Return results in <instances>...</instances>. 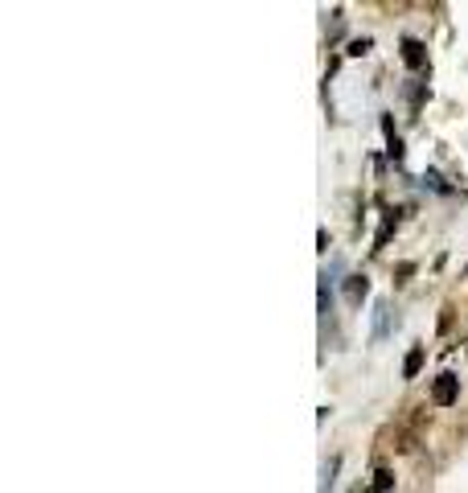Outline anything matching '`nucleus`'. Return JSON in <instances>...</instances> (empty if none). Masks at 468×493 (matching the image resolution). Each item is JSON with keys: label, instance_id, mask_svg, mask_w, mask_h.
Listing matches in <instances>:
<instances>
[{"label": "nucleus", "instance_id": "1", "mask_svg": "<svg viewBox=\"0 0 468 493\" xmlns=\"http://www.w3.org/2000/svg\"><path fill=\"white\" fill-rule=\"evenodd\" d=\"M456 395H460V378H456V375H440V378H436V387H431V399L440 403V407L456 403Z\"/></svg>", "mask_w": 468, "mask_h": 493}, {"label": "nucleus", "instance_id": "2", "mask_svg": "<svg viewBox=\"0 0 468 493\" xmlns=\"http://www.w3.org/2000/svg\"><path fill=\"white\" fill-rule=\"evenodd\" d=\"M402 62H407L411 71H419L423 62H427V49H423V42H415V37H407V42H402Z\"/></svg>", "mask_w": 468, "mask_h": 493}, {"label": "nucleus", "instance_id": "3", "mask_svg": "<svg viewBox=\"0 0 468 493\" xmlns=\"http://www.w3.org/2000/svg\"><path fill=\"white\" fill-rule=\"evenodd\" d=\"M370 292V284H366V276H350L345 280V296H350V305H362V296Z\"/></svg>", "mask_w": 468, "mask_h": 493}, {"label": "nucleus", "instance_id": "4", "mask_svg": "<svg viewBox=\"0 0 468 493\" xmlns=\"http://www.w3.org/2000/svg\"><path fill=\"white\" fill-rule=\"evenodd\" d=\"M386 325H390V305L378 300L374 305V337H386Z\"/></svg>", "mask_w": 468, "mask_h": 493}, {"label": "nucleus", "instance_id": "5", "mask_svg": "<svg viewBox=\"0 0 468 493\" xmlns=\"http://www.w3.org/2000/svg\"><path fill=\"white\" fill-rule=\"evenodd\" d=\"M423 366V346H415V350L407 353V362H402V378H415Z\"/></svg>", "mask_w": 468, "mask_h": 493}, {"label": "nucleus", "instance_id": "6", "mask_svg": "<svg viewBox=\"0 0 468 493\" xmlns=\"http://www.w3.org/2000/svg\"><path fill=\"white\" fill-rule=\"evenodd\" d=\"M337 469H341V456H333V461L325 465V477H321V493H328V485L337 481Z\"/></svg>", "mask_w": 468, "mask_h": 493}, {"label": "nucleus", "instance_id": "7", "mask_svg": "<svg viewBox=\"0 0 468 493\" xmlns=\"http://www.w3.org/2000/svg\"><path fill=\"white\" fill-rule=\"evenodd\" d=\"M390 485H395V473H390V469H378L374 473V493H390Z\"/></svg>", "mask_w": 468, "mask_h": 493}, {"label": "nucleus", "instance_id": "8", "mask_svg": "<svg viewBox=\"0 0 468 493\" xmlns=\"http://www.w3.org/2000/svg\"><path fill=\"white\" fill-rule=\"evenodd\" d=\"M366 49H370V37H362V42H353V46H350V54L357 58V54H366Z\"/></svg>", "mask_w": 468, "mask_h": 493}]
</instances>
